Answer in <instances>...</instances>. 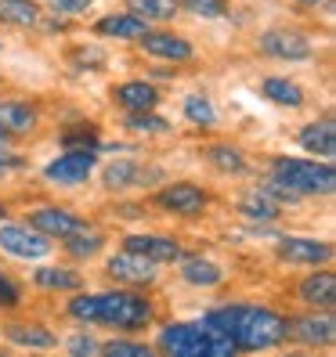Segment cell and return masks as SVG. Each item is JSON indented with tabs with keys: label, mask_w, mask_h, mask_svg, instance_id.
I'll list each match as a JSON object with an SVG mask.
<instances>
[{
	"label": "cell",
	"mask_w": 336,
	"mask_h": 357,
	"mask_svg": "<svg viewBox=\"0 0 336 357\" xmlns=\"http://www.w3.org/2000/svg\"><path fill=\"white\" fill-rule=\"evenodd\" d=\"M206 325L221 328L235 350H271L286 340V318L268 307H224L206 314Z\"/></svg>",
	"instance_id": "6da1fadb"
},
{
	"label": "cell",
	"mask_w": 336,
	"mask_h": 357,
	"mask_svg": "<svg viewBox=\"0 0 336 357\" xmlns=\"http://www.w3.org/2000/svg\"><path fill=\"white\" fill-rule=\"evenodd\" d=\"M69 318H76L83 325H112L123 332H138L152 321V303L131 289L94 292V296L69 300Z\"/></svg>",
	"instance_id": "7a4b0ae2"
},
{
	"label": "cell",
	"mask_w": 336,
	"mask_h": 357,
	"mask_svg": "<svg viewBox=\"0 0 336 357\" xmlns=\"http://www.w3.org/2000/svg\"><path fill=\"white\" fill-rule=\"evenodd\" d=\"M156 350L174 354V357H228L235 354V343L214 325H192V321H174L159 328Z\"/></svg>",
	"instance_id": "3957f363"
},
{
	"label": "cell",
	"mask_w": 336,
	"mask_h": 357,
	"mask_svg": "<svg viewBox=\"0 0 336 357\" xmlns=\"http://www.w3.org/2000/svg\"><path fill=\"white\" fill-rule=\"evenodd\" d=\"M271 174H275L282 184H289L300 199L304 195H333V188H336V174H333L329 159L314 162V159L279 155V159H271Z\"/></svg>",
	"instance_id": "277c9868"
},
{
	"label": "cell",
	"mask_w": 336,
	"mask_h": 357,
	"mask_svg": "<svg viewBox=\"0 0 336 357\" xmlns=\"http://www.w3.org/2000/svg\"><path fill=\"white\" fill-rule=\"evenodd\" d=\"M94 162H98L94 149H66V155H58L44 166V177L51 184H61V188H76L91 177Z\"/></svg>",
	"instance_id": "5b68a950"
},
{
	"label": "cell",
	"mask_w": 336,
	"mask_h": 357,
	"mask_svg": "<svg viewBox=\"0 0 336 357\" xmlns=\"http://www.w3.org/2000/svg\"><path fill=\"white\" fill-rule=\"evenodd\" d=\"M0 249L18 260H40L51 253V238L40 235L36 227H22V224H4L0 227Z\"/></svg>",
	"instance_id": "8992f818"
},
{
	"label": "cell",
	"mask_w": 336,
	"mask_h": 357,
	"mask_svg": "<svg viewBox=\"0 0 336 357\" xmlns=\"http://www.w3.org/2000/svg\"><path fill=\"white\" fill-rule=\"evenodd\" d=\"M156 202L163 209H170L177 217H199L203 209L210 206V195L203 192L199 184H188V181H177V184H166L163 192L156 195Z\"/></svg>",
	"instance_id": "52a82bcc"
},
{
	"label": "cell",
	"mask_w": 336,
	"mask_h": 357,
	"mask_svg": "<svg viewBox=\"0 0 336 357\" xmlns=\"http://www.w3.org/2000/svg\"><path fill=\"white\" fill-rule=\"evenodd\" d=\"M105 271H109L112 282H123V285H149V282H156V260L134 253V249H123V253L109 257Z\"/></svg>",
	"instance_id": "ba28073f"
},
{
	"label": "cell",
	"mask_w": 336,
	"mask_h": 357,
	"mask_svg": "<svg viewBox=\"0 0 336 357\" xmlns=\"http://www.w3.org/2000/svg\"><path fill=\"white\" fill-rule=\"evenodd\" d=\"M29 227H36L40 235L61 242V238L76 235L80 227H87V220H80L73 209H66V206H40V209L29 213Z\"/></svg>",
	"instance_id": "9c48e42d"
},
{
	"label": "cell",
	"mask_w": 336,
	"mask_h": 357,
	"mask_svg": "<svg viewBox=\"0 0 336 357\" xmlns=\"http://www.w3.org/2000/svg\"><path fill=\"white\" fill-rule=\"evenodd\" d=\"M286 335H293L297 343H307V347H329L336 340V321L326 314H300V318H289L286 321Z\"/></svg>",
	"instance_id": "30bf717a"
},
{
	"label": "cell",
	"mask_w": 336,
	"mask_h": 357,
	"mask_svg": "<svg viewBox=\"0 0 336 357\" xmlns=\"http://www.w3.org/2000/svg\"><path fill=\"white\" fill-rule=\"evenodd\" d=\"M279 260L286 264H307V267H319L333 257V245L322 238H307V235H286L279 238Z\"/></svg>",
	"instance_id": "8fae6325"
},
{
	"label": "cell",
	"mask_w": 336,
	"mask_h": 357,
	"mask_svg": "<svg viewBox=\"0 0 336 357\" xmlns=\"http://www.w3.org/2000/svg\"><path fill=\"white\" fill-rule=\"evenodd\" d=\"M261 51L279 61H304V58H311V40L293 29H268V33H261Z\"/></svg>",
	"instance_id": "7c38bea8"
},
{
	"label": "cell",
	"mask_w": 336,
	"mask_h": 357,
	"mask_svg": "<svg viewBox=\"0 0 336 357\" xmlns=\"http://www.w3.org/2000/svg\"><path fill=\"white\" fill-rule=\"evenodd\" d=\"M138 44L145 47V54L163 58V61H188L196 54L192 44L181 33H170V29H149L145 36H138Z\"/></svg>",
	"instance_id": "4fadbf2b"
},
{
	"label": "cell",
	"mask_w": 336,
	"mask_h": 357,
	"mask_svg": "<svg viewBox=\"0 0 336 357\" xmlns=\"http://www.w3.org/2000/svg\"><path fill=\"white\" fill-rule=\"evenodd\" d=\"M297 296L314 310H333V303H336V275L333 271H314V275H307L300 282Z\"/></svg>",
	"instance_id": "5bb4252c"
},
{
	"label": "cell",
	"mask_w": 336,
	"mask_h": 357,
	"mask_svg": "<svg viewBox=\"0 0 336 357\" xmlns=\"http://www.w3.org/2000/svg\"><path fill=\"white\" fill-rule=\"evenodd\" d=\"M36 109L26 101H0V130L8 137H22V134H33L36 130Z\"/></svg>",
	"instance_id": "9a60e30c"
},
{
	"label": "cell",
	"mask_w": 336,
	"mask_h": 357,
	"mask_svg": "<svg viewBox=\"0 0 336 357\" xmlns=\"http://www.w3.org/2000/svg\"><path fill=\"white\" fill-rule=\"evenodd\" d=\"M116 105H123L127 112H149L159 105V91L152 87V83H145V79H127V83H119V87L112 91Z\"/></svg>",
	"instance_id": "2e32d148"
},
{
	"label": "cell",
	"mask_w": 336,
	"mask_h": 357,
	"mask_svg": "<svg viewBox=\"0 0 336 357\" xmlns=\"http://www.w3.org/2000/svg\"><path fill=\"white\" fill-rule=\"evenodd\" d=\"M123 242H127L123 249H134V253L149 257V260H156V264L181 260V245H177L174 238H166V235H127Z\"/></svg>",
	"instance_id": "e0dca14e"
},
{
	"label": "cell",
	"mask_w": 336,
	"mask_h": 357,
	"mask_svg": "<svg viewBox=\"0 0 336 357\" xmlns=\"http://www.w3.org/2000/svg\"><path fill=\"white\" fill-rule=\"evenodd\" d=\"M152 26L145 22V18L131 15V11H119V15H109V18H101V22L94 26L98 36H112V40H138L145 36Z\"/></svg>",
	"instance_id": "ac0fdd59"
},
{
	"label": "cell",
	"mask_w": 336,
	"mask_h": 357,
	"mask_svg": "<svg viewBox=\"0 0 336 357\" xmlns=\"http://www.w3.org/2000/svg\"><path fill=\"white\" fill-rule=\"evenodd\" d=\"M300 149L311 152V155L333 159V152H336V127H333V119L307 123V127L300 130Z\"/></svg>",
	"instance_id": "d6986e66"
},
{
	"label": "cell",
	"mask_w": 336,
	"mask_h": 357,
	"mask_svg": "<svg viewBox=\"0 0 336 357\" xmlns=\"http://www.w3.org/2000/svg\"><path fill=\"white\" fill-rule=\"evenodd\" d=\"M181 278L188 285H199V289H214L224 282V271L214 260H203V257H188L181 260Z\"/></svg>",
	"instance_id": "ffe728a7"
},
{
	"label": "cell",
	"mask_w": 336,
	"mask_h": 357,
	"mask_svg": "<svg viewBox=\"0 0 336 357\" xmlns=\"http://www.w3.org/2000/svg\"><path fill=\"white\" fill-rule=\"evenodd\" d=\"M40 4L36 0H0V22L15 26V29H29L40 22Z\"/></svg>",
	"instance_id": "44dd1931"
},
{
	"label": "cell",
	"mask_w": 336,
	"mask_h": 357,
	"mask_svg": "<svg viewBox=\"0 0 336 357\" xmlns=\"http://www.w3.org/2000/svg\"><path fill=\"white\" fill-rule=\"evenodd\" d=\"M4 335H8V343L29 347V350H51V347H58L54 332H48L44 325H8Z\"/></svg>",
	"instance_id": "7402d4cb"
},
{
	"label": "cell",
	"mask_w": 336,
	"mask_h": 357,
	"mask_svg": "<svg viewBox=\"0 0 336 357\" xmlns=\"http://www.w3.org/2000/svg\"><path fill=\"white\" fill-rule=\"evenodd\" d=\"M127 11L145 18L149 26H163V22H174V15L181 11L177 0H127Z\"/></svg>",
	"instance_id": "603a6c76"
},
{
	"label": "cell",
	"mask_w": 336,
	"mask_h": 357,
	"mask_svg": "<svg viewBox=\"0 0 336 357\" xmlns=\"http://www.w3.org/2000/svg\"><path fill=\"white\" fill-rule=\"evenodd\" d=\"M261 91H264L268 101L282 105V109H300V105H304V87H300V83H293V79H282V76L264 79Z\"/></svg>",
	"instance_id": "cb8c5ba5"
},
{
	"label": "cell",
	"mask_w": 336,
	"mask_h": 357,
	"mask_svg": "<svg viewBox=\"0 0 336 357\" xmlns=\"http://www.w3.org/2000/svg\"><path fill=\"white\" fill-rule=\"evenodd\" d=\"M239 213L249 217V220H257V224H271V220H279L282 206H279V202H271V199L261 192V188H257V192H249V195L239 199Z\"/></svg>",
	"instance_id": "d4e9b609"
},
{
	"label": "cell",
	"mask_w": 336,
	"mask_h": 357,
	"mask_svg": "<svg viewBox=\"0 0 336 357\" xmlns=\"http://www.w3.org/2000/svg\"><path fill=\"white\" fill-rule=\"evenodd\" d=\"M145 177H149V174H145L138 162H131V159H116L112 166H105V174H101L105 188H112V192H116V188H131V184H141Z\"/></svg>",
	"instance_id": "484cf974"
},
{
	"label": "cell",
	"mask_w": 336,
	"mask_h": 357,
	"mask_svg": "<svg viewBox=\"0 0 336 357\" xmlns=\"http://www.w3.org/2000/svg\"><path fill=\"white\" fill-rule=\"evenodd\" d=\"M203 155H206V162L214 166V170H221V174H242V170H246V155L235 149V144H210Z\"/></svg>",
	"instance_id": "4316f807"
},
{
	"label": "cell",
	"mask_w": 336,
	"mask_h": 357,
	"mask_svg": "<svg viewBox=\"0 0 336 357\" xmlns=\"http://www.w3.org/2000/svg\"><path fill=\"white\" fill-rule=\"evenodd\" d=\"M33 282L40 289H58V292H76L83 285L80 275H76V271H69V267H40L36 275H33Z\"/></svg>",
	"instance_id": "83f0119b"
},
{
	"label": "cell",
	"mask_w": 336,
	"mask_h": 357,
	"mask_svg": "<svg viewBox=\"0 0 336 357\" xmlns=\"http://www.w3.org/2000/svg\"><path fill=\"white\" fill-rule=\"evenodd\" d=\"M66 242V249H69V257H76V260H83V257H94L98 249L105 245V238L98 235V231H91V227H80L76 235H69V238H61Z\"/></svg>",
	"instance_id": "f1b7e54d"
},
{
	"label": "cell",
	"mask_w": 336,
	"mask_h": 357,
	"mask_svg": "<svg viewBox=\"0 0 336 357\" xmlns=\"http://www.w3.org/2000/svg\"><path fill=\"white\" fill-rule=\"evenodd\" d=\"M181 109H184V119L196 123V127H214V119H217V112H214V105H210L206 94H188Z\"/></svg>",
	"instance_id": "f546056e"
},
{
	"label": "cell",
	"mask_w": 336,
	"mask_h": 357,
	"mask_svg": "<svg viewBox=\"0 0 336 357\" xmlns=\"http://www.w3.org/2000/svg\"><path fill=\"white\" fill-rule=\"evenodd\" d=\"M131 134H166L170 130V123H166L163 116H156V109L149 112H127V123H123Z\"/></svg>",
	"instance_id": "4dcf8cb0"
},
{
	"label": "cell",
	"mask_w": 336,
	"mask_h": 357,
	"mask_svg": "<svg viewBox=\"0 0 336 357\" xmlns=\"http://www.w3.org/2000/svg\"><path fill=\"white\" fill-rule=\"evenodd\" d=\"M61 144L66 149H94L98 152V127L94 123H76L73 130L61 134Z\"/></svg>",
	"instance_id": "1f68e13d"
},
{
	"label": "cell",
	"mask_w": 336,
	"mask_h": 357,
	"mask_svg": "<svg viewBox=\"0 0 336 357\" xmlns=\"http://www.w3.org/2000/svg\"><path fill=\"white\" fill-rule=\"evenodd\" d=\"M181 11L196 15V18H221L228 15V0H177Z\"/></svg>",
	"instance_id": "d6a6232c"
},
{
	"label": "cell",
	"mask_w": 336,
	"mask_h": 357,
	"mask_svg": "<svg viewBox=\"0 0 336 357\" xmlns=\"http://www.w3.org/2000/svg\"><path fill=\"white\" fill-rule=\"evenodd\" d=\"M98 354H109V357H149L152 347L149 343H134V340H109V343H101Z\"/></svg>",
	"instance_id": "836d02e7"
},
{
	"label": "cell",
	"mask_w": 336,
	"mask_h": 357,
	"mask_svg": "<svg viewBox=\"0 0 336 357\" xmlns=\"http://www.w3.org/2000/svg\"><path fill=\"white\" fill-rule=\"evenodd\" d=\"M261 192H264V195H268L271 202H279V206H293V202H300V195L293 192L289 184H282V181H279L275 174H271V177H268V181L261 184Z\"/></svg>",
	"instance_id": "e575fe53"
},
{
	"label": "cell",
	"mask_w": 336,
	"mask_h": 357,
	"mask_svg": "<svg viewBox=\"0 0 336 357\" xmlns=\"http://www.w3.org/2000/svg\"><path fill=\"white\" fill-rule=\"evenodd\" d=\"M22 303V296H18V285L8 278V275H0V310H11Z\"/></svg>",
	"instance_id": "d590c367"
},
{
	"label": "cell",
	"mask_w": 336,
	"mask_h": 357,
	"mask_svg": "<svg viewBox=\"0 0 336 357\" xmlns=\"http://www.w3.org/2000/svg\"><path fill=\"white\" fill-rule=\"evenodd\" d=\"M48 4H51V11L54 15H83V11H87L91 4H94V0H48Z\"/></svg>",
	"instance_id": "8d00e7d4"
},
{
	"label": "cell",
	"mask_w": 336,
	"mask_h": 357,
	"mask_svg": "<svg viewBox=\"0 0 336 357\" xmlns=\"http://www.w3.org/2000/svg\"><path fill=\"white\" fill-rule=\"evenodd\" d=\"M69 350H73L76 357H83V354H98V350H101V343H98V340H91V335H76V340L69 343Z\"/></svg>",
	"instance_id": "74e56055"
},
{
	"label": "cell",
	"mask_w": 336,
	"mask_h": 357,
	"mask_svg": "<svg viewBox=\"0 0 336 357\" xmlns=\"http://www.w3.org/2000/svg\"><path fill=\"white\" fill-rule=\"evenodd\" d=\"M4 149H8V134H4V130H0V152H4Z\"/></svg>",
	"instance_id": "f35d334b"
},
{
	"label": "cell",
	"mask_w": 336,
	"mask_h": 357,
	"mask_svg": "<svg viewBox=\"0 0 336 357\" xmlns=\"http://www.w3.org/2000/svg\"><path fill=\"white\" fill-rule=\"evenodd\" d=\"M300 4H322V0H300Z\"/></svg>",
	"instance_id": "ab89813d"
},
{
	"label": "cell",
	"mask_w": 336,
	"mask_h": 357,
	"mask_svg": "<svg viewBox=\"0 0 336 357\" xmlns=\"http://www.w3.org/2000/svg\"><path fill=\"white\" fill-rule=\"evenodd\" d=\"M0 220H4V206H0Z\"/></svg>",
	"instance_id": "60d3db41"
}]
</instances>
